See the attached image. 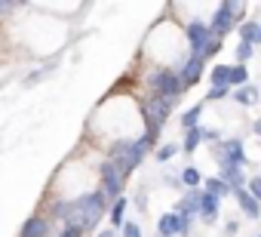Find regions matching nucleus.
<instances>
[{"mask_svg": "<svg viewBox=\"0 0 261 237\" xmlns=\"http://www.w3.org/2000/svg\"><path fill=\"white\" fill-rule=\"evenodd\" d=\"M185 34H188V46H191V56H206V46H209V40H212V28H209V22H203V19H194V22H188L185 25Z\"/></svg>", "mask_w": 261, "mask_h": 237, "instance_id": "obj_8", "label": "nucleus"}, {"mask_svg": "<svg viewBox=\"0 0 261 237\" xmlns=\"http://www.w3.org/2000/svg\"><path fill=\"white\" fill-rule=\"evenodd\" d=\"M255 237H261V234H255Z\"/></svg>", "mask_w": 261, "mask_h": 237, "instance_id": "obj_33", "label": "nucleus"}, {"mask_svg": "<svg viewBox=\"0 0 261 237\" xmlns=\"http://www.w3.org/2000/svg\"><path fill=\"white\" fill-rule=\"evenodd\" d=\"M181 99H166V96H148L145 102H142V117H145V136L157 145V139H160V133H163V127H166V121H169V114H172V108L178 105Z\"/></svg>", "mask_w": 261, "mask_h": 237, "instance_id": "obj_3", "label": "nucleus"}, {"mask_svg": "<svg viewBox=\"0 0 261 237\" xmlns=\"http://www.w3.org/2000/svg\"><path fill=\"white\" fill-rule=\"evenodd\" d=\"M111 206H114V203L108 200V194H105L101 188H95V191L77 194V197H71V200H53L49 216L59 219L62 225H77V228H83V231L89 234V231L98 228V219H101L105 212H111Z\"/></svg>", "mask_w": 261, "mask_h": 237, "instance_id": "obj_1", "label": "nucleus"}, {"mask_svg": "<svg viewBox=\"0 0 261 237\" xmlns=\"http://www.w3.org/2000/svg\"><path fill=\"white\" fill-rule=\"evenodd\" d=\"M98 188L108 194L111 203H117L120 197H126V194H123V188H126V176L120 173V167H117L114 160H101V163H98Z\"/></svg>", "mask_w": 261, "mask_h": 237, "instance_id": "obj_6", "label": "nucleus"}, {"mask_svg": "<svg viewBox=\"0 0 261 237\" xmlns=\"http://www.w3.org/2000/svg\"><path fill=\"white\" fill-rule=\"evenodd\" d=\"M233 102H237V105H246V108H252V105L258 102V86H255V83H249V86H240V89H233Z\"/></svg>", "mask_w": 261, "mask_h": 237, "instance_id": "obj_18", "label": "nucleus"}, {"mask_svg": "<svg viewBox=\"0 0 261 237\" xmlns=\"http://www.w3.org/2000/svg\"><path fill=\"white\" fill-rule=\"evenodd\" d=\"M203 188H206V191H209V194H215V197H218V200H224V197H227V194H233V188H230V185H227V182H224V179H218V176H209V179H206V185H203Z\"/></svg>", "mask_w": 261, "mask_h": 237, "instance_id": "obj_20", "label": "nucleus"}, {"mask_svg": "<svg viewBox=\"0 0 261 237\" xmlns=\"http://www.w3.org/2000/svg\"><path fill=\"white\" fill-rule=\"evenodd\" d=\"M230 68H233V65H215V68L209 71L212 86H230Z\"/></svg>", "mask_w": 261, "mask_h": 237, "instance_id": "obj_21", "label": "nucleus"}, {"mask_svg": "<svg viewBox=\"0 0 261 237\" xmlns=\"http://www.w3.org/2000/svg\"><path fill=\"white\" fill-rule=\"evenodd\" d=\"M221 99H233V89L230 86H212L206 92V102H221Z\"/></svg>", "mask_w": 261, "mask_h": 237, "instance_id": "obj_24", "label": "nucleus"}, {"mask_svg": "<svg viewBox=\"0 0 261 237\" xmlns=\"http://www.w3.org/2000/svg\"><path fill=\"white\" fill-rule=\"evenodd\" d=\"M233 200H237V206H240V212L246 216V219H261V200L249 191V188H237L233 191Z\"/></svg>", "mask_w": 261, "mask_h": 237, "instance_id": "obj_11", "label": "nucleus"}, {"mask_svg": "<svg viewBox=\"0 0 261 237\" xmlns=\"http://www.w3.org/2000/svg\"><path fill=\"white\" fill-rule=\"evenodd\" d=\"M120 234H123V237H142V228H139V222H126Z\"/></svg>", "mask_w": 261, "mask_h": 237, "instance_id": "obj_28", "label": "nucleus"}, {"mask_svg": "<svg viewBox=\"0 0 261 237\" xmlns=\"http://www.w3.org/2000/svg\"><path fill=\"white\" fill-rule=\"evenodd\" d=\"M95 237H117V231H114V228H105V231H98Z\"/></svg>", "mask_w": 261, "mask_h": 237, "instance_id": "obj_31", "label": "nucleus"}, {"mask_svg": "<svg viewBox=\"0 0 261 237\" xmlns=\"http://www.w3.org/2000/svg\"><path fill=\"white\" fill-rule=\"evenodd\" d=\"M154 148V142L142 133L139 139H120V142H114L111 148H108V160H114L117 167H120V173L123 176H129V173H136L139 167H142V160H145V154Z\"/></svg>", "mask_w": 261, "mask_h": 237, "instance_id": "obj_2", "label": "nucleus"}, {"mask_svg": "<svg viewBox=\"0 0 261 237\" xmlns=\"http://www.w3.org/2000/svg\"><path fill=\"white\" fill-rule=\"evenodd\" d=\"M178 151H185V148H181V145H175V142H169V145H160V148L154 151V157H157L160 163H166V160H172Z\"/></svg>", "mask_w": 261, "mask_h": 237, "instance_id": "obj_23", "label": "nucleus"}, {"mask_svg": "<svg viewBox=\"0 0 261 237\" xmlns=\"http://www.w3.org/2000/svg\"><path fill=\"white\" fill-rule=\"evenodd\" d=\"M221 46H224V37H215V34H212V40H209V46H206V56H203V59H206V62H209V59H215V56L221 53Z\"/></svg>", "mask_w": 261, "mask_h": 237, "instance_id": "obj_25", "label": "nucleus"}, {"mask_svg": "<svg viewBox=\"0 0 261 237\" xmlns=\"http://www.w3.org/2000/svg\"><path fill=\"white\" fill-rule=\"evenodd\" d=\"M240 86H249V68L246 65L230 68V89H240Z\"/></svg>", "mask_w": 261, "mask_h": 237, "instance_id": "obj_22", "label": "nucleus"}, {"mask_svg": "<svg viewBox=\"0 0 261 237\" xmlns=\"http://www.w3.org/2000/svg\"><path fill=\"white\" fill-rule=\"evenodd\" d=\"M246 188H249V191H252V194H255V197H258V200H261V176H252V179H249V185H246Z\"/></svg>", "mask_w": 261, "mask_h": 237, "instance_id": "obj_29", "label": "nucleus"}, {"mask_svg": "<svg viewBox=\"0 0 261 237\" xmlns=\"http://www.w3.org/2000/svg\"><path fill=\"white\" fill-rule=\"evenodd\" d=\"M145 83L151 96H166V99H181V92L188 89L178 68H154L145 74Z\"/></svg>", "mask_w": 261, "mask_h": 237, "instance_id": "obj_4", "label": "nucleus"}, {"mask_svg": "<svg viewBox=\"0 0 261 237\" xmlns=\"http://www.w3.org/2000/svg\"><path fill=\"white\" fill-rule=\"evenodd\" d=\"M252 53H255V46H252V43H240V46H237V65H249Z\"/></svg>", "mask_w": 261, "mask_h": 237, "instance_id": "obj_26", "label": "nucleus"}, {"mask_svg": "<svg viewBox=\"0 0 261 237\" xmlns=\"http://www.w3.org/2000/svg\"><path fill=\"white\" fill-rule=\"evenodd\" d=\"M126 209H129V197H120V200L111 206L108 222H111V228H114V231H123V225L129 222V219H126Z\"/></svg>", "mask_w": 261, "mask_h": 237, "instance_id": "obj_14", "label": "nucleus"}, {"mask_svg": "<svg viewBox=\"0 0 261 237\" xmlns=\"http://www.w3.org/2000/svg\"><path fill=\"white\" fill-rule=\"evenodd\" d=\"M240 34V43H252V46H261V25L258 22H243L237 28Z\"/></svg>", "mask_w": 261, "mask_h": 237, "instance_id": "obj_15", "label": "nucleus"}, {"mask_svg": "<svg viewBox=\"0 0 261 237\" xmlns=\"http://www.w3.org/2000/svg\"><path fill=\"white\" fill-rule=\"evenodd\" d=\"M191 222H194V219H185V216H178L175 209H172V212H163V216L157 219V237H185V234L191 231Z\"/></svg>", "mask_w": 261, "mask_h": 237, "instance_id": "obj_9", "label": "nucleus"}, {"mask_svg": "<svg viewBox=\"0 0 261 237\" xmlns=\"http://www.w3.org/2000/svg\"><path fill=\"white\" fill-rule=\"evenodd\" d=\"M240 231V222H227L224 225V237H230V234H237Z\"/></svg>", "mask_w": 261, "mask_h": 237, "instance_id": "obj_30", "label": "nucleus"}, {"mask_svg": "<svg viewBox=\"0 0 261 237\" xmlns=\"http://www.w3.org/2000/svg\"><path fill=\"white\" fill-rule=\"evenodd\" d=\"M218 203H221V200H218L215 194H209V191L203 188V197H200V219L212 225V222L218 219Z\"/></svg>", "mask_w": 261, "mask_h": 237, "instance_id": "obj_13", "label": "nucleus"}, {"mask_svg": "<svg viewBox=\"0 0 261 237\" xmlns=\"http://www.w3.org/2000/svg\"><path fill=\"white\" fill-rule=\"evenodd\" d=\"M200 117H203V102L191 105V108H188V111L181 114V130H185V133L197 130V127H200Z\"/></svg>", "mask_w": 261, "mask_h": 237, "instance_id": "obj_16", "label": "nucleus"}, {"mask_svg": "<svg viewBox=\"0 0 261 237\" xmlns=\"http://www.w3.org/2000/svg\"><path fill=\"white\" fill-rule=\"evenodd\" d=\"M243 13H246V7H243V4H233V0L218 4L215 13H212V19H209L212 34H215V37H224V34H230L233 28H240V25H243Z\"/></svg>", "mask_w": 261, "mask_h": 237, "instance_id": "obj_5", "label": "nucleus"}, {"mask_svg": "<svg viewBox=\"0 0 261 237\" xmlns=\"http://www.w3.org/2000/svg\"><path fill=\"white\" fill-rule=\"evenodd\" d=\"M181 185H185L188 191H200V188L206 185V179H203V173H200L197 167H185V170H181Z\"/></svg>", "mask_w": 261, "mask_h": 237, "instance_id": "obj_17", "label": "nucleus"}, {"mask_svg": "<svg viewBox=\"0 0 261 237\" xmlns=\"http://www.w3.org/2000/svg\"><path fill=\"white\" fill-rule=\"evenodd\" d=\"M178 74H181V80H185V86L191 89V86H197L200 80H203V74H206V59H200V56H191L188 53V59L178 65Z\"/></svg>", "mask_w": 261, "mask_h": 237, "instance_id": "obj_10", "label": "nucleus"}, {"mask_svg": "<svg viewBox=\"0 0 261 237\" xmlns=\"http://www.w3.org/2000/svg\"><path fill=\"white\" fill-rule=\"evenodd\" d=\"M86 231L83 228H77V225H62V231H59V237H83Z\"/></svg>", "mask_w": 261, "mask_h": 237, "instance_id": "obj_27", "label": "nucleus"}, {"mask_svg": "<svg viewBox=\"0 0 261 237\" xmlns=\"http://www.w3.org/2000/svg\"><path fill=\"white\" fill-rule=\"evenodd\" d=\"M49 225H53V219H46V216L34 212V216H28V219H25V225H22L19 237H49Z\"/></svg>", "mask_w": 261, "mask_h": 237, "instance_id": "obj_12", "label": "nucleus"}, {"mask_svg": "<svg viewBox=\"0 0 261 237\" xmlns=\"http://www.w3.org/2000/svg\"><path fill=\"white\" fill-rule=\"evenodd\" d=\"M215 160H218V167H249V157H246V145H243V139H221L218 145H215Z\"/></svg>", "mask_w": 261, "mask_h": 237, "instance_id": "obj_7", "label": "nucleus"}, {"mask_svg": "<svg viewBox=\"0 0 261 237\" xmlns=\"http://www.w3.org/2000/svg\"><path fill=\"white\" fill-rule=\"evenodd\" d=\"M252 133H255V136H261V117H258V121L252 124Z\"/></svg>", "mask_w": 261, "mask_h": 237, "instance_id": "obj_32", "label": "nucleus"}, {"mask_svg": "<svg viewBox=\"0 0 261 237\" xmlns=\"http://www.w3.org/2000/svg\"><path fill=\"white\" fill-rule=\"evenodd\" d=\"M206 142V127H197V130H191V133H185V154H194L200 145Z\"/></svg>", "mask_w": 261, "mask_h": 237, "instance_id": "obj_19", "label": "nucleus"}]
</instances>
